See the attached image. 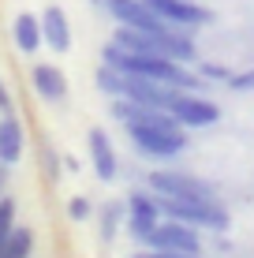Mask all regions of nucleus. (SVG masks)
Listing matches in <instances>:
<instances>
[{
  "label": "nucleus",
  "mask_w": 254,
  "mask_h": 258,
  "mask_svg": "<svg viewBox=\"0 0 254 258\" xmlns=\"http://www.w3.org/2000/svg\"><path fill=\"white\" fill-rule=\"evenodd\" d=\"M150 191L153 195H168V199H191V202H209L217 199L213 187L195 176H180V172H150Z\"/></svg>",
  "instance_id": "5"
},
{
  "label": "nucleus",
  "mask_w": 254,
  "mask_h": 258,
  "mask_svg": "<svg viewBox=\"0 0 254 258\" xmlns=\"http://www.w3.org/2000/svg\"><path fill=\"white\" fill-rule=\"evenodd\" d=\"M98 217H101V243H112L120 221H127V206H124V202H105Z\"/></svg>",
  "instance_id": "15"
},
{
  "label": "nucleus",
  "mask_w": 254,
  "mask_h": 258,
  "mask_svg": "<svg viewBox=\"0 0 254 258\" xmlns=\"http://www.w3.org/2000/svg\"><path fill=\"white\" fill-rule=\"evenodd\" d=\"M30 86H34V94H38L41 101H49V105H60L67 97V79L56 64H34L30 68Z\"/></svg>",
  "instance_id": "11"
},
{
  "label": "nucleus",
  "mask_w": 254,
  "mask_h": 258,
  "mask_svg": "<svg viewBox=\"0 0 254 258\" xmlns=\"http://www.w3.org/2000/svg\"><path fill=\"white\" fill-rule=\"evenodd\" d=\"M127 232L135 243H146L150 232L157 228V221H161V210H157V199L153 191H131L127 195Z\"/></svg>",
  "instance_id": "7"
},
{
  "label": "nucleus",
  "mask_w": 254,
  "mask_h": 258,
  "mask_svg": "<svg viewBox=\"0 0 254 258\" xmlns=\"http://www.w3.org/2000/svg\"><path fill=\"white\" fill-rule=\"evenodd\" d=\"M105 8L112 12V19L120 26H135V30H146V34H164L176 26V23L161 19L146 0H105Z\"/></svg>",
  "instance_id": "4"
},
{
  "label": "nucleus",
  "mask_w": 254,
  "mask_h": 258,
  "mask_svg": "<svg viewBox=\"0 0 254 258\" xmlns=\"http://www.w3.org/2000/svg\"><path fill=\"white\" fill-rule=\"evenodd\" d=\"M67 217H71V221H86V217H90V202H86L82 195H75V199L67 202Z\"/></svg>",
  "instance_id": "19"
},
{
  "label": "nucleus",
  "mask_w": 254,
  "mask_h": 258,
  "mask_svg": "<svg viewBox=\"0 0 254 258\" xmlns=\"http://www.w3.org/2000/svg\"><path fill=\"white\" fill-rule=\"evenodd\" d=\"M94 83H98V90L101 94H109V97H120L124 94V71H116L112 64H98V71H94Z\"/></svg>",
  "instance_id": "16"
},
{
  "label": "nucleus",
  "mask_w": 254,
  "mask_h": 258,
  "mask_svg": "<svg viewBox=\"0 0 254 258\" xmlns=\"http://www.w3.org/2000/svg\"><path fill=\"white\" fill-rule=\"evenodd\" d=\"M168 112L176 116L180 127H213V123L221 120V109H217L213 101H206L202 94H187V90H180L172 97Z\"/></svg>",
  "instance_id": "6"
},
{
  "label": "nucleus",
  "mask_w": 254,
  "mask_h": 258,
  "mask_svg": "<svg viewBox=\"0 0 254 258\" xmlns=\"http://www.w3.org/2000/svg\"><path fill=\"white\" fill-rule=\"evenodd\" d=\"M131 258H202V254H176V251H142V254H131Z\"/></svg>",
  "instance_id": "21"
},
{
  "label": "nucleus",
  "mask_w": 254,
  "mask_h": 258,
  "mask_svg": "<svg viewBox=\"0 0 254 258\" xmlns=\"http://www.w3.org/2000/svg\"><path fill=\"white\" fill-rule=\"evenodd\" d=\"M86 142H90V165H94V172H98V180L101 183H112L120 176V161H116V146H112L109 131L90 127Z\"/></svg>",
  "instance_id": "9"
},
{
  "label": "nucleus",
  "mask_w": 254,
  "mask_h": 258,
  "mask_svg": "<svg viewBox=\"0 0 254 258\" xmlns=\"http://www.w3.org/2000/svg\"><path fill=\"white\" fill-rule=\"evenodd\" d=\"M12 228H15V199L12 195H0V251H4Z\"/></svg>",
  "instance_id": "17"
},
{
  "label": "nucleus",
  "mask_w": 254,
  "mask_h": 258,
  "mask_svg": "<svg viewBox=\"0 0 254 258\" xmlns=\"http://www.w3.org/2000/svg\"><path fill=\"white\" fill-rule=\"evenodd\" d=\"M12 38H15V45H19L26 56L30 52H38L45 41H41V19L38 15H30V12H23V15H15V23H12Z\"/></svg>",
  "instance_id": "14"
},
{
  "label": "nucleus",
  "mask_w": 254,
  "mask_h": 258,
  "mask_svg": "<svg viewBox=\"0 0 254 258\" xmlns=\"http://www.w3.org/2000/svg\"><path fill=\"white\" fill-rule=\"evenodd\" d=\"M38 19H41V41H45L52 52H67V49H71V23H67L64 8L49 4Z\"/></svg>",
  "instance_id": "12"
},
{
  "label": "nucleus",
  "mask_w": 254,
  "mask_h": 258,
  "mask_svg": "<svg viewBox=\"0 0 254 258\" xmlns=\"http://www.w3.org/2000/svg\"><path fill=\"white\" fill-rule=\"evenodd\" d=\"M131 142L142 150L146 157H157V161H168V157H180L187 150V131L183 127H127Z\"/></svg>",
  "instance_id": "2"
},
{
  "label": "nucleus",
  "mask_w": 254,
  "mask_h": 258,
  "mask_svg": "<svg viewBox=\"0 0 254 258\" xmlns=\"http://www.w3.org/2000/svg\"><path fill=\"white\" fill-rule=\"evenodd\" d=\"M232 90H254V71H243V75H232L228 79Z\"/></svg>",
  "instance_id": "20"
},
{
  "label": "nucleus",
  "mask_w": 254,
  "mask_h": 258,
  "mask_svg": "<svg viewBox=\"0 0 254 258\" xmlns=\"http://www.w3.org/2000/svg\"><path fill=\"white\" fill-rule=\"evenodd\" d=\"M4 176H8V165H0V187H4Z\"/></svg>",
  "instance_id": "23"
},
{
  "label": "nucleus",
  "mask_w": 254,
  "mask_h": 258,
  "mask_svg": "<svg viewBox=\"0 0 254 258\" xmlns=\"http://www.w3.org/2000/svg\"><path fill=\"white\" fill-rule=\"evenodd\" d=\"M161 217L183 221V225H195V228H213V232H224L228 228V213L217 199L209 202H191V199H168V195H153Z\"/></svg>",
  "instance_id": "1"
},
{
  "label": "nucleus",
  "mask_w": 254,
  "mask_h": 258,
  "mask_svg": "<svg viewBox=\"0 0 254 258\" xmlns=\"http://www.w3.org/2000/svg\"><path fill=\"white\" fill-rule=\"evenodd\" d=\"M150 251H176V254H198L202 251V239H198V228L195 225H183V221H172V217H161L157 228L146 239Z\"/></svg>",
  "instance_id": "3"
},
{
  "label": "nucleus",
  "mask_w": 254,
  "mask_h": 258,
  "mask_svg": "<svg viewBox=\"0 0 254 258\" xmlns=\"http://www.w3.org/2000/svg\"><path fill=\"white\" fill-rule=\"evenodd\" d=\"M146 4H150L161 19H168V23H176V26H187V30L206 26L209 19H213L202 4H191V0H146Z\"/></svg>",
  "instance_id": "10"
},
{
  "label": "nucleus",
  "mask_w": 254,
  "mask_h": 258,
  "mask_svg": "<svg viewBox=\"0 0 254 258\" xmlns=\"http://www.w3.org/2000/svg\"><path fill=\"white\" fill-rule=\"evenodd\" d=\"M195 68H198L202 79H213V83H228V79H232V71L224 64H213V60H195Z\"/></svg>",
  "instance_id": "18"
},
{
  "label": "nucleus",
  "mask_w": 254,
  "mask_h": 258,
  "mask_svg": "<svg viewBox=\"0 0 254 258\" xmlns=\"http://www.w3.org/2000/svg\"><path fill=\"white\" fill-rule=\"evenodd\" d=\"M26 135H23V120L15 112H0V165H15L23 157Z\"/></svg>",
  "instance_id": "13"
},
{
  "label": "nucleus",
  "mask_w": 254,
  "mask_h": 258,
  "mask_svg": "<svg viewBox=\"0 0 254 258\" xmlns=\"http://www.w3.org/2000/svg\"><path fill=\"white\" fill-rule=\"evenodd\" d=\"M0 112H15V101H12V90H8V83L0 79Z\"/></svg>",
  "instance_id": "22"
},
{
  "label": "nucleus",
  "mask_w": 254,
  "mask_h": 258,
  "mask_svg": "<svg viewBox=\"0 0 254 258\" xmlns=\"http://www.w3.org/2000/svg\"><path fill=\"white\" fill-rule=\"evenodd\" d=\"M176 94L180 90H176V86H168V83H157V79H146V75H127V71H124V94H120V97L153 105V109H168Z\"/></svg>",
  "instance_id": "8"
}]
</instances>
